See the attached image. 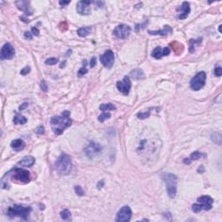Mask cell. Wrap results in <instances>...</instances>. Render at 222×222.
<instances>
[{"mask_svg":"<svg viewBox=\"0 0 222 222\" xmlns=\"http://www.w3.org/2000/svg\"><path fill=\"white\" fill-rule=\"evenodd\" d=\"M71 112L70 111H64L61 115L54 116L50 120V125L51 128L54 131V133L57 135H62L63 132L69 128L71 123L72 120L70 117Z\"/></svg>","mask_w":222,"mask_h":222,"instance_id":"obj_1","label":"cell"},{"mask_svg":"<svg viewBox=\"0 0 222 222\" xmlns=\"http://www.w3.org/2000/svg\"><path fill=\"white\" fill-rule=\"evenodd\" d=\"M55 169L57 172L63 175H67L71 172L72 163L71 157L66 154H62L55 163Z\"/></svg>","mask_w":222,"mask_h":222,"instance_id":"obj_2","label":"cell"},{"mask_svg":"<svg viewBox=\"0 0 222 222\" xmlns=\"http://www.w3.org/2000/svg\"><path fill=\"white\" fill-rule=\"evenodd\" d=\"M31 212V207H23L19 205H14L13 207H10L7 211V215L10 218L19 217L24 221H27L29 215Z\"/></svg>","mask_w":222,"mask_h":222,"instance_id":"obj_3","label":"cell"},{"mask_svg":"<svg viewBox=\"0 0 222 222\" xmlns=\"http://www.w3.org/2000/svg\"><path fill=\"white\" fill-rule=\"evenodd\" d=\"M162 179L167 186V192H168V196L171 199L175 198L176 195V192H177V180L178 179H177L176 175H175L174 174L168 173V174L163 175Z\"/></svg>","mask_w":222,"mask_h":222,"instance_id":"obj_4","label":"cell"},{"mask_svg":"<svg viewBox=\"0 0 222 222\" xmlns=\"http://www.w3.org/2000/svg\"><path fill=\"white\" fill-rule=\"evenodd\" d=\"M198 204H193L192 206V210L194 213H199L202 210L208 211L213 207L214 200L210 196H201L198 198Z\"/></svg>","mask_w":222,"mask_h":222,"instance_id":"obj_5","label":"cell"},{"mask_svg":"<svg viewBox=\"0 0 222 222\" xmlns=\"http://www.w3.org/2000/svg\"><path fill=\"white\" fill-rule=\"evenodd\" d=\"M11 179L13 182H18L19 183H28L31 181V175L29 171L16 168L13 169V174L11 175Z\"/></svg>","mask_w":222,"mask_h":222,"instance_id":"obj_6","label":"cell"},{"mask_svg":"<svg viewBox=\"0 0 222 222\" xmlns=\"http://www.w3.org/2000/svg\"><path fill=\"white\" fill-rule=\"evenodd\" d=\"M206 79H207V75L205 72L201 71L199 72L194 77L192 78L190 82V87L193 90L198 91L200 89H202L206 83Z\"/></svg>","mask_w":222,"mask_h":222,"instance_id":"obj_7","label":"cell"},{"mask_svg":"<svg viewBox=\"0 0 222 222\" xmlns=\"http://www.w3.org/2000/svg\"><path fill=\"white\" fill-rule=\"evenodd\" d=\"M85 154L89 159H94L97 155H99L102 152V146L99 143L96 142H90L86 148L84 149Z\"/></svg>","mask_w":222,"mask_h":222,"instance_id":"obj_8","label":"cell"},{"mask_svg":"<svg viewBox=\"0 0 222 222\" xmlns=\"http://www.w3.org/2000/svg\"><path fill=\"white\" fill-rule=\"evenodd\" d=\"M132 211L129 207L125 206L121 208V210L117 213L115 221L119 222H128L131 220Z\"/></svg>","mask_w":222,"mask_h":222,"instance_id":"obj_9","label":"cell"},{"mask_svg":"<svg viewBox=\"0 0 222 222\" xmlns=\"http://www.w3.org/2000/svg\"><path fill=\"white\" fill-rule=\"evenodd\" d=\"M15 56V49L14 47L10 43H6L3 44V46L1 49V53H0V57L1 59H12Z\"/></svg>","mask_w":222,"mask_h":222,"instance_id":"obj_10","label":"cell"},{"mask_svg":"<svg viewBox=\"0 0 222 222\" xmlns=\"http://www.w3.org/2000/svg\"><path fill=\"white\" fill-rule=\"evenodd\" d=\"M131 31V28L127 24H120L114 30V35L115 37L121 38V39H126L128 38Z\"/></svg>","mask_w":222,"mask_h":222,"instance_id":"obj_11","label":"cell"},{"mask_svg":"<svg viewBox=\"0 0 222 222\" xmlns=\"http://www.w3.org/2000/svg\"><path fill=\"white\" fill-rule=\"evenodd\" d=\"M100 62L102 63V64L108 68V69H111L114 65V52L109 50H107L104 54H103L100 57Z\"/></svg>","mask_w":222,"mask_h":222,"instance_id":"obj_12","label":"cell"},{"mask_svg":"<svg viewBox=\"0 0 222 222\" xmlns=\"http://www.w3.org/2000/svg\"><path fill=\"white\" fill-rule=\"evenodd\" d=\"M116 88L118 89V90L122 93L123 95H128L130 89H131V82L130 79L128 75L124 76L122 81H119L116 83Z\"/></svg>","mask_w":222,"mask_h":222,"instance_id":"obj_13","label":"cell"},{"mask_svg":"<svg viewBox=\"0 0 222 222\" xmlns=\"http://www.w3.org/2000/svg\"><path fill=\"white\" fill-rule=\"evenodd\" d=\"M16 5L18 10H22L26 16H31L33 11L31 7V2L30 1H17Z\"/></svg>","mask_w":222,"mask_h":222,"instance_id":"obj_14","label":"cell"},{"mask_svg":"<svg viewBox=\"0 0 222 222\" xmlns=\"http://www.w3.org/2000/svg\"><path fill=\"white\" fill-rule=\"evenodd\" d=\"M170 54V49L168 47L165 48H161V47H156L153 50L151 55L155 59H161L163 57H167Z\"/></svg>","mask_w":222,"mask_h":222,"instance_id":"obj_15","label":"cell"},{"mask_svg":"<svg viewBox=\"0 0 222 222\" xmlns=\"http://www.w3.org/2000/svg\"><path fill=\"white\" fill-rule=\"evenodd\" d=\"M90 2L89 1H80L77 3L76 10L81 15H89L90 13Z\"/></svg>","mask_w":222,"mask_h":222,"instance_id":"obj_16","label":"cell"},{"mask_svg":"<svg viewBox=\"0 0 222 222\" xmlns=\"http://www.w3.org/2000/svg\"><path fill=\"white\" fill-rule=\"evenodd\" d=\"M177 10L180 11V12H179V15H178V18L181 19V20L186 19V18L188 17V15H189V13H190V10H190V4H189V3H187V2H183V3H182V5L180 8H178Z\"/></svg>","mask_w":222,"mask_h":222,"instance_id":"obj_17","label":"cell"},{"mask_svg":"<svg viewBox=\"0 0 222 222\" xmlns=\"http://www.w3.org/2000/svg\"><path fill=\"white\" fill-rule=\"evenodd\" d=\"M173 30L169 25H165L163 30H158V31H148V33L153 36H157V35H161V36H168V34L172 33Z\"/></svg>","mask_w":222,"mask_h":222,"instance_id":"obj_18","label":"cell"},{"mask_svg":"<svg viewBox=\"0 0 222 222\" xmlns=\"http://www.w3.org/2000/svg\"><path fill=\"white\" fill-rule=\"evenodd\" d=\"M35 163V158L29 155V156H25L19 162H18V165L22 166V167H31L33 166V164Z\"/></svg>","mask_w":222,"mask_h":222,"instance_id":"obj_19","label":"cell"},{"mask_svg":"<svg viewBox=\"0 0 222 222\" xmlns=\"http://www.w3.org/2000/svg\"><path fill=\"white\" fill-rule=\"evenodd\" d=\"M10 147L15 151H21L25 148V142L21 139H17V140H14L11 142Z\"/></svg>","mask_w":222,"mask_h":222,"instance_id":"obj_20","label":"cell"},{"mask_svg":"<svg viewBox=\"0 0 222 222\" xmlns=\"http://www.w3.org/2000/svg\"><path fill=\"white\" fill-rule=\"evenodd\" d=\"M170 46L172 47V49L174 50V52L176 55H181L184 50V46L177 41H173L170 43Z\"/></svg>","mask_w":222,"mask_h":222,"instance_id":"obj_21","label":"cell"},{"mask_svg":"<svg viewBox=\"0 0 222 222\" xmlns=\"http://www.w3.org/2000/svg\"><path fill=\"white\" fill-rule=\"evenodd\" d=\"M130 75L132 76L133 79H135V80H139V79L144 78V73H143V71L141 69H136V70L132 71L130 72Z\"/></svg>","mask_w":222,"mask_h":222,"instance_id":"obj_22","label":"cell"},{"mask_svg":"<svg viewBox=\"0 0 222 222\" xmlns=\"http://www.w3.org/2000/svg\"><path fill=\"white\" fill-rule=\"evenodd\" d=\"M90 31H91V28L90 27H82V28H80L77 31V34H78L79 37H85L90 33Z\"/></svg>","mask_w":222,"mask_h":222,"instance_id":"obj_23","label":"cell"},{"mask_svg":"<svg viewBox=\"0 0 222 222\" xmlns=\"http://www.w3.org/2000/svg\"><path fill=\"white\" fill-rule=\"evenodd\" d=\"M201 41H202V38H198L197 40L191 39V40L189 41V44H190V46H189V51H190L191 53H193V52L194 51V50H195L196 45L200 44Z\"/></svg>","mask_w":222,"mask_h":222,"instance_id":"obj_24","label":"cell"},{"mask_svg":"<svg viewBox=\"0 0 222 222\" xmlns=\"http://www.w3.org/2000/svg\"><path fill=\"white\" fill-rule=\"evenodd\" d=\"M14 123L15 124H24V123H26L27 122V119L24 117V116H23V115H21V114H17L15 117H14Z\"/></svg>","mask_w":222,"mask_h":222,"instance_id":"obj_25","label":"cell"},{"mask_svg":"<svg viewBox=\"0 0 222 222\" xmlns=\"http://www.w3.org/2000/svg\"><path fill=\"white\" fill-rule=\"evenodd\" d=\"M211 139H212V141H213L214 142H215L216 144H218V145H221V135L220 133H217V132L214 133V134L212 135V136H211Z\"/></svg>","mask_w":222,"mask_h":222,"instance_id":"obj_26","label":"cell"},{"mask_svg":"<svg viewBox=\"0 0 222 222\" xmlns=\"http://www.w3.org/2000/svg\"><path fill=\"white\" fill-rule=\"evenodd\" d=\"M110 116L111 114L110 112H108V111H103V113L99 115L98 120H99V121L103 122L104 121H106V120H108L109 118H110Z\"/></svg>","mask_w":222,"mask_h":222,"instance_id":"obj_27","label":"cell"},{"mask_svg":"<svg viewBox=\"0 0 222 222\" xmlns=\"http://www.w3.org/2000/svg\"><path fill=\"white\" fill-rule=\"evenodd\" d=\"M100 110L103 111L115 110V107L112 103H106V104H102L100 106Z\"/></svg>","mask_w":222,"mask_h":222,"instance_id":"obj_28","label":"cell"},{"mask_svg":"<svg viewBox=\"0 0 222 222\" xmlns=\"http://www.w3.org/2000/svg\"><path fill=\"white\" fill-rule=\"evenodd\" d=\"M203 156H205V155H203L200 152L196 151V152H193V153L191 154L189 160H190V161L192 162L193 161H197L198 159H200V158H201V157H203Z\"/></svg>","mask_w":222,"mask_h":222,"instance_id":"obj_29","label":"cell"},{"mask_svg":"<svg viewBox=\"0 0 222 222\" xmlns=\"http://www.w3.org/2000/svg\"><path fill=\"white\" fill-rule=\"evenodd\" d=\"M82 64H83V67H82V68H81V69H80V71H78V76H79V77H81V76H82L83 75H85L88 73V70L86 69L87 61H86V60H84V61L82 62Z\"/></svg>","mask_w":222,"mask_h":222,"instance_id":"obj_30","label":"cell"},{"mask_svg":"<svg viewBox=\"0 0 222 222\" xmlns=\"http://www.w3.org/2000/svg\"><path fill=\"white\" fill-rule=\"evenodd\" d=\"M60 215H61V218L65 221V220H68L71 217V212L68 209H64L61 212Z\"/></svg>","mask_w":222,"mask_h":222,"instance_id":"obj_31","label":"cell"},{"mask_svg":"<svg viewBox=\"0 0 222 222\" xmlns=\"http://www.w3.org/2000/svg\"><path fill=\"white\" fill-rule=\"evenodd\" d=\"M57 63H58V59L55 58V57L49 58L45 61V64H47V65H56Z\"/></svg>","mask_w":222,"mask_h":222,"instance_id":"obj_32","label":"cell"},{"mask_svg":"<svg viewBox=\"0 0 222 222\" xmlns=\"http://www.w3.org/2000/svg\"><path fill=\"white\" fill-rule=\"evenodd\" d=\"M75 192L76 194H78L79 196L84 195V191L82 190V188L80 186H75Z\"/></svg>","mask_w":222,"mask_h":222,"instance_id":"obj_33","label":"cell"},{"mask_svg":"<svg viewBox=\"0 0 222 222\" xmlns=\"http://www.w3.org/2000/svg\"><path fill=\"white\" fill-rule=\"evenodd\" d=\"M149 115H150L149 112H147V113L144 112V113H139V114H137V117L140 118V119H146V118H148Z\"/></svg>","mask_w":222,"mask_h":222,"instance_id":"obj_34","label":"cell"},{"mask_svg":"<svg viewBox=\"0 0 222 222\" xmlns=\"http://www.w3.org/2000/svg\"><path fill=\"white\" fill-rule=\"evenodd\" d=\"M214 75H215L216 76H218V77L221 76V75H222V68L221 67L218 66V67H216V68L214 69Z\"/></svg>","mask_w":222,"mask_h":222,"instance_id":"obj_35","label":"cell"},{"mask_svg":"<svg viewBox=\"0 0 222 222\" xmlns=\"http://www.w3.org/2000/svg\"><path fill=\"white\" fill-rule=\"evenodd\" d=\"M41 89H42V90L44 91V92H46V91L48 90L47 83H46V82H45L44 80H43V81L41 82Z\"/></svg>","mask_w":222,"mask_h":222,"instance_id":"obj_36","label":"cell"},{"mask_svg":"<svg viewBox=\"0 0 222 222\" xmlns=\"http://www.w3.org/2000/svg\"><path fill=\"white\" fill-rule=\"evenodd\" d=\"M30 71H31V68H30V67H25V68H24V69L21 71L20 74L23 75H25L28 74V73H30Z\"/></svg>","mask_w":222,"mask_h":222,"instance_id":"obj_37","label":"cell"},{"mask_svg":"<svg viewBox=\"0 0 222 222\" xmlns=\"http://www.w3.org/2000/svg\"><path fill=\"white\" fill-rule=\"evenodd\" d=\"M36 132H37L38 135H43V134L44 133V128H43V126L38 127V128H37Z\"/></svg>","mask_w":222,"mask_h":222,"instance_id":"obj_38","label":"cell"},{"mask_svg":"<svg viewBox=\"0 0 222 222\" xmlns=\"http://www.w3.org/2000/svg\"><path fill=\"white\" fill-rule=\"evenodd\" d=\"M96 57H92L91 60H90V64H89L90 68L95 67V66H96Z\"/></svg>","mask_w":222,"mask_h":222,"instance_id":"obj_39","label":"cell"},{"mask_svg":"<svg viewBox=\"0 0 222 222\" xmlns=\"http://www.w3.org/2000/svg\"><path fill=\"white\" fill-rule=\"evenodd\" d=\"M62 27H64L62 31H66V30H67V28H68V24H67V23H66V22H63V23H61V24H60V28L62 29Z\"/></svg>","mask_w":222,"mask_h":222,"instance_id":"obj_40","label":"cell"},{"mask_svg":"<svg viewBox=\"0 0 222 222\" xmlns=\"http://www.w3.org/2000/svg\"><path fill=\"white\" fill-rule=\"evenodd\" d=\"M31 31H32V34H33V35H35V36H39V31L37 30V28H36V27H32Z\"/></svg>","mask_w":222,"mask_h":222,"instance_id":"obj_41","label":"cell"},{"mask_svg":"<svg viewBox=\"0 0 222 222\" xmlns=\"http://www.w3.org/2000/svg\"><path fill=\"white\" fill-rule=\"evenodd\" d=\"M24 37L28 40H31L32 39V36L31 34V32H25L24 33Z\"/></svg>","mask_w":222,"mask_h":222,"instance_id":"obj_42","label":"cell"},{"mask_svg":"<svg viewBox=\"0 0 222 222\" xmlns=\"http://www.w3.org/2000/svg\"><path fill=\"white\" fill-rule=\"evenodd\" d=\"M70 3H71V1H60L59 2L60 5H63V6L66 5V4H69Z\"/></svg>","mask_w":222,"mask_h":222,"instance_id":"obj_43","label":"cell"},{"mask_svg":"<svg viewBox=\"0 0 222 222\" xmlns=\"http://www.w3.org/2000/svg\"><path fill=\"white\" fill-rule=\"evenodd\" d=\"M27 106H28V103H24L22 106H20V107H19V110H24Z\"/></svg>","mask_w":222,"mask_h":222,"instance_id":"obj_44","label":"cell"},{"mask_svg":"<svg viewBox=\"0 0 222 222\" xmlns=\"http://www.w3.org/2000/svg\"><path fill=\"white\" fill-rule=\"evenodd\" d=\"M204 171H205L204 167H203V166H200V168H199V169H198V172L200 173V172H204Z\"/></svg>","mask_w":222,"mask_h":222,"instance_id":"obj_45","label":"cell"},{"mask_svg":"<svg viewBox=\"0 0 222 222\" xmlns=\"http://www.w3.org/2000/svg\"><path fill=\"white\" fill-rule=\"evenodd\" d=\"M103 185H104V182H103V181H101V182L97 184V186H98L99 188H101Z\"/></svg>","mask_w":222,"mask_h":222,"instance_id":"obj_46","label":"cell"},{"mask_svg":"<svg viewBox=\"0 0 222 222\" xmlns=\"http://www.w3.org/2000/svg\"><path fill=\"white\" fill-rule=\"evenodd\" d=\"M65 64H66V61H64V62L61 64V65H60V68H64V67H65Z\"/></svg>","mask_w":222,"mask_h":222,"instance_id":"obj_47","label":"cell"},{"mask_svg":"<svg viewBox=\"0 0 222 222\" xmlns=\"http://www.w3.org/2000/svg\"><path fill=\"white\" fill-rule=\"evenodd\" d=\"M221 25H220V26H219V31L221 33Z\"/></svg>","mask_w":222,"mask_h":222,"instance_id":"obj_48","label":"cell"}]
</instances>
